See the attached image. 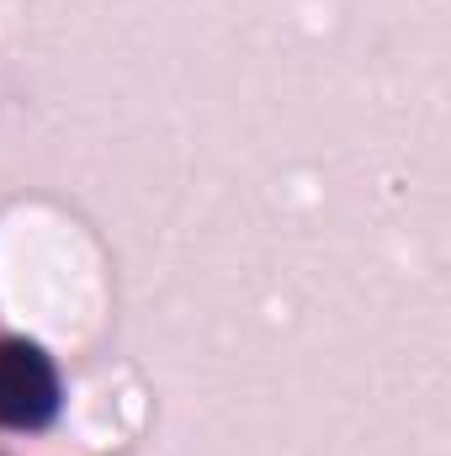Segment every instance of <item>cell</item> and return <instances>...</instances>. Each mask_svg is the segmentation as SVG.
Masks as SVG:
<instances>
[{"label":"cell","mask_w":451,"mask_h":456,"mask_svg":"<svg viewBox=\"0 0 451 456\" xmlns=\"http://www.w3.org/2000/svg\"><path fill=\"white\" fill-rule=\"evenodd\" d=\"M59 414V371L27 340H0V425L43 430Z\"/></svg>","instance_id":"1"}]
</instances>
